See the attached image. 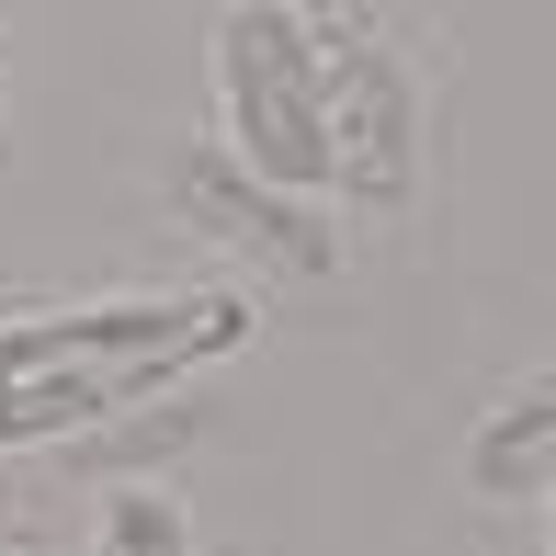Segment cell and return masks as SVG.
<instances>
[{
  "mask_svg": "<svg viewBox=\"0 0 556 556\" xmlns=\"http://www.w3.org/2000/svg\"><path fill=\"white\" fill-rule=\"evenodd\" d=\"M250 330H262V318H250V295H227V285L0 318V454L103 432V420L148 409V397L193 387V375L227 364V352H250Z\"/></svg>",
  "mask_w": 556,
  "mask_h": 556,
  "instance_id": "cell-1",
  "label": "cell"
},
{
  "mask_svg": "<svg viewBox=\"0 0 556 556\" xmlns=\"http://www.w3.org/2000/svg\"><path fill=\"white\" fill-rule=\"evenodd\" d=\"M216 148L250 182L318 205L330 193V80H318V12L239 0L216 12Z\"/></svg>",
  "mask_w": 556,
  "mask_h": 556,
  "instance_id": "cell-2",
  "label": "cell"
},
{
  "mask_svg": "<svg viewBox=\"0 0 556 556\" xmlns=\"http://www.w3.org/2000/svg\"><path fill=\"white\" fill-rule=\"evenodd\" d=\"M318 80H330V193L364 216H397L420 193V80L375 23L318 12Z\"/></svg>",
  "mask_w": 556,
  "mask_h": 556,
  "instance_id": "cell-3",
  "label": "cell"
},
{
  "mask_svg": "<svg viewBox=\"0 0 556 556\" xmlns=\"http://www.w3.org/2000/svg\"><path fill=\"white\" fill-rule=\"evenodd\" d=\"M170 205H182L193 227H205V239L250 250V262H273V273H330V262H341V227L318 216V205H295V193L250 182V170L227 160L216 137L170 148Z\"/></svg>",
  "mask_w": 556,
  "mask_h": 556,
  "instance_id": "cell-4",
  "label": "cell"
},
{
  "mask_svg": "<svg viewBox=\"0 0 556 556\" xmlns=\"http://www.w3.org/2000/svg\"><path fill=\"white\" fill-rule=\"evenodd\" d=\"M466 477H477L489 500H545V477H556V364H545V375H522V387L500 397L489 420H477Z\"/></svg>",
  "mask_w": 556,
  "mask_h": 556,
  "instance_id": "cell-5",
  "label": "cell"
},
{
  "mask_svg": "<svg viewBox=\"0 0 556 556\" xmlns=\"http://www.w3.org/2000/svg\"><path fill=\"white\" fill-rule=\"evenodd\" d=\"M91 556H193V511L170 489H148V477H125L91 511Z\"/></svg>",
  "mask_w": 556,
  "mask_h": 556,
  "instance_id": "cell-6",
  "label": "cell"
},
{
  "mask_svg": "<svg viewBox=\"0 0 556 556\" xmlns=\"http://www.w3.org/2000/svg\"><path fill=\"white\" fill-rule=\"evenodd\" d=\"M545 556H556V477H545Z\"/></svg>",
  "mask_w": 556,
  "mask_h": 556,
  "instance_id": "cell-7",
  "label": "cell"
},
{
  "mask_svg": "<svg viewBox=\"0 0 556 556\" xmlns=\"http://www.w3.org/2000/svg\"><path fill=\"white\" fill-rule=\"evenodd\" d=\"M0 114H12V68H0Z\"/></svg>",
  "mask_w": 556,
  "mask_h": 556,
  "instance_id": "cell-8",
  "label": "cell"
}]
</instances>
